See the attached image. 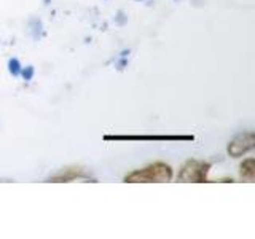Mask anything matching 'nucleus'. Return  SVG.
Listing matches in <instances>:
<instances>
[{
  "instance_id": "f257e3e1",
  "label": "nucleus",
  "mask_w": 255,
  "mask_h": 239,
  "mask_svg": "<svg viewBox=\"0 0 255 239\" xmlns=\"http://www.w3.org/2000/svg\"><path fill=\"white\" fill-rule=\"evenodd\" d=\"M172 179V169L169 164L166 163H153L145 166L143 169H137L131 174H128L125 177V182L129 183H163V182H169Z\"/></svg>"
},
{
  "instance_id": "f03ea898",
  "label": "nucleus",
  "mask_w": 255,
  "mask_h": 239,
  "mask_svg": "<svg viewBox=\"0 0 255 239\" xmlns=\"http://www.w3.org/2000/svg\"><path fill=\"white\" fill-rule=\"evenodd\" d=\"M211 164L204 161H198V159H190L182 166L179 172V180L180 182H195L201 183L207 182V174H209Z\"/></svg>"
},
{
  "instance_id": "7ed1b4c3",
  "label": "nucleus",
  "mask_w": 255,
  "mask_h": 239,
  "mask_svg": "<svg viewBox=\"0 0 255 239\" xmlns=\"http://www.w3.org/2000/svg\"><path fill=\"white\" fill-rule=\"evenodd\" d=\"M255 145V134L252 131L241 132L228 143V155L233 158H239L251 151Z\"/></svg>"
},
{
  "instance_id": "20e7f679",
  "label": "nucleus",
  "mask_w": 255,
  "mask_h": 239,
  "mask_svg": "<svg viewBox=\"0 0 255 239\" xmlns=\"http://www.w3.org/2000/svg\"><path fill=\"white\" fill-rule=\"evenodd\" d=\"M106 140H193V135H106Z\"/></svg>"
},
{
  "instance_id": "39448f33",
  "label": "nucleus",
  "mask_w": 255,
  "mask_h": 239,
  "mask_svg": "<svg viewBox=\"0 0 255 239\" xmlns=\"http://www.w3.org/2000/svg\"><path fill=\"white\" fill-rule=\"evenodd\" d=\"M74 180H90V175L83 167H66L59 174L53 175L50 182H74Z\"/></svg>"
},
{
  "instance_id": "423d86ee",
  "label": "nucleus",
  "mask_w": 255,
  "mask_h": 239,
  "mask_svg": "<svg viewBox=\"0 0 255 239\" xmlns=\"http://www.w3.org/2000/svg\"><path fill=\"white\" fill-rule=\"evenodd\" d=\"M254 164H255L254 158H247L243 161V164H241V179L243 180H246V182H252L254 180V174H255Z\"/></svg>"
}]
</instances>
